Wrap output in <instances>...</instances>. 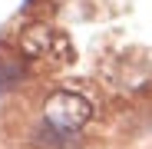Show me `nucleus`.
<instances>
[{
  "label": "nucleus",
  "mask_w": 152,
  "mask_h": 149,
  "mask_svg": "<svg viewBox=\"0 0 152 149\" xmlns=\"http://www.w3.org/2000/svg\"><path fill=\"white\" fill-rule=\"evenodd\" d=\"M43 116H46V126L50 129H60V133H76L83 123L93 116V106L89 99H83L80 93H69V90H60L46 99L43 106Z\"/></svg>",
  "instance_id": "1"
},
{
  "label": "nucleus",
  "mask_w": 152,
  "mask_h": 149,
  "mask_svg": "<svg viewBox=\"0 0 152 149\" xmlns=\"http://www.w3.org/2000/svg\"><path fill=\"white\" fill-rule=\"evenodd\" d=\"M53 46H63V37L50 27H30L27 37H23V50L27 53H46Z\"/></svg>",
  "instance_id": "2"
},
{
  "label": "nucleus",
  "mask_w": 152,
  "mask_h": 149,
  "mask_svg": "<svg viewBox=\"0 0 152 149\" xmlns=\"http://www.w3.org/2000/svg\"><path fill=\"white\" fill-rule=\"evenodd\" d=\"M20 76H23V70H20L17 63H0V90L10 86V83H17Z\"/></svg>",
  "instance_id": "3"
}]
</instances>
